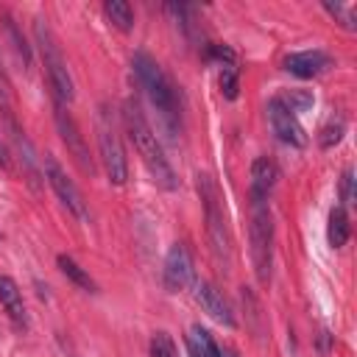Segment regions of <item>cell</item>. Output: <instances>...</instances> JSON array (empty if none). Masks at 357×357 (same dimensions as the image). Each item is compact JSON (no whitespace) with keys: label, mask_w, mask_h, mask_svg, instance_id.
Wrapping results in <instances>:
<instances>
[{"label":"cell","mask_w":357,"mask_h":357,"mask_svg":"<svg viewBox=\"0 0 357 357\" xmlns=\"http://www.w3.org/2000/svg\"><path fill=\"white\" fill-rule=\"evenodd\" d=\"M343 128H346V126H343V120L324 126V128H321V137H318V139H321V145H324V148L337 145V142H340V137H343Z\"/></svg>","instance_id":"cell-23"},{"label":"cell","mask_w":357,"mask_h":357,"mask_svg":"<svg viewBox=\"0 0 357 357\" xmlns=\"http://www.w3.org/2000/svg\"><path fill=\"white\" fill-rule=\"evenodd\" d=\"M6 31H8V36H11V42H14V50L22 56V61L28 64L31 61V50H28V45H25V39L17 33V25L11 22V20H6Z\"/></svg>","instance_id":"cell-24"},{"label":"cell","mask_w":357,"mask_h":357,"mask_svg":"<svg viewBox=\"0 0 357 357\" xmlns=\"http://www.w3.org/2000/svg\"><path fill=\"white\" fill-rule=\"evenodd\" d=\"M192 254L184 243H173L167 257H165V268H162V279H165V287L170 293H178L184 290L190 282H192Z\"/></svg>","instance_id":"cell-9"},{"label":"cell","mask_w":357,"mask_h":357,"mask_svg":"<svg viewBox=\"0 0 357 357\" xmlns=\"http://www.w3.org/2000/svg\"><path fill=\"white\" fill-rule=\"evenodd\" d=\"M326 240H329V245H332V248L346 245V240H349V215H346V209H343V206H335V209L329 212Z\"/></svg>","instance_id":"cell-16"},{"label":"cell","mask_w":357,"mask_h":357,"mask_svg":"<svg viewBox=\"0 0 357 357\" xmlns=\"http://www.w3.org/2000/svg\"><path fill=\"white\" fill-rule=\"evenodd\" d=\"M195 187H198V195H201V204H204L209 248H212L218 265L229 268V262H231V234H229V220H226L220 190H218V184H215V178L209 173H198L195 176Z\"/></svg>","instance_id":"cell-2"},{"label":"cell","mask_w":357,"mask_h":357,"mask_svg":"<svg viewBox=\"0 0 357 357\" xmlns=\"http://www.w3.org/2000/svg\"><path fill=\"white\" fill-rule=\"evenodd\" d=\"M187 346H190V357H220V346L215 343V337L204 326H192L190 329Z\"/></svg>","instance_id":"cell-15"},{"label":"cell","mask_w":357,"mask_h":357,"mask_svg":"<svg viewBox=\"0 0 357 357\" xmlns=\"http://www.w3.org/2000/svg\"><path fill=\"white\" fill-rule=\"evenodd\" d=\"M103 11H106V17L112 20L114 28H120V31H131L134 28V11H131V6L126 0H106Z\"/></svg>","instance_id":"cell-18"},{"label":"cell","mask_w":357,"mask_h":357,"mask_svg":"<svg viewBox=\"0 0 357 357\" xmlns=\"http://www.w3.org/2000/svg\"><path fill=\"white\" fill-rule=\"evenodd\" d=\"M220 89H223V95L229 100L237 98V67L234 64H223V70H220Z\"/></svg>","instance_id":"cell-21"},{"label":"cell","mask_w":357,"mask_h":357,"mask_svg":"<svg viewBox=\"0 0 357 357\" xmlns=\"http://www.w3.org/2000/svg\"><path fill=\"white\" fill-rule=\"evenodd\" d=\"M268 120H271L273 134H276L282 142L296 145V148H304V145H307V134H304L298 117H296L279 98H273V100L268 103Z\"/></svg>","instance_id":"cell-10"},{"label":"cell","mask_w":357,"mask_h":357,"mask_svg":"<svg viewBox=\"0 0 357 357\" xmlns=\"http://www.w3.org/2000/svg\"><path fill=\"white\" fill-rule=\"evenodd\" d=\"M56 262H59L61 273H64V276H67L73 284H78L81 290H89V293H95V290H98V284L92 282V276H89V273H86V271H84V268H81V265H78L73 257L59 254V259H56Z\"/></svg>","instance_id":"cell-17"},{"label":"cell","mask_w":357,"mask_h":357,"mask_svg":"<svg viewBox=\"0 0 357 357\" xmlns=\"http://www.w3.org/2000/svg\"><path fill=\"white\" fill-rule=\"evenodd\" d=\"M123 120H126L128 139L134 142V148H137L142 165L148 167V173L153 176V181L159 187H165V190H176L178 187V178H176V173H173V167H170V162H167V156L162 151V142H159V137L153 134V128L148 126L145 114L139 112V106L134 100L126 103Z\"/></svg>","instance_id":"cell-1"},{"label":"cell","mask_w":357,"mask_h":357,"mask_svg":"<svg viewBox=\"0 0 357 357\" xmlns=\"http://www.w3.org/2000/svg\"><path fill=\"white\" fill-rule=\"evenodd\" d=\"M0 304L8 312V318L17 326H25V304H22V290L17 287V282L11 276H0Z\"/></svg>","instance_id":"cell-14"},{"label":"cell","mask_w":357,"mask_h":357,"mask_svg":"<svg viewBox=\"0 0 357 357\" xmlns=\"http://www.w3.org/2000/svg\"><path fill=\"white\" fill-rule=\"evenodd\" d=\"M45 176H47V184L53 187V192L59 195V201H61L78 220H86V218H89V209H86V201H84L81 190L75 187V181L64 173V167H61L53 156H45Z\"/></svg>","instance_id":"cell-7"},{"label":"cell","mask_w":357,"mask_h":357,"mask_svg":"<svg viewBox=\"0 0 357 357\" xmlns=\"http://www.w3.org/2000/svg\"><path fill=\"white\" fill-rule=\"evenodd\" d=\"M56 128H59L61 142H64L67 151L73 153L75 165H78L81 170H86V173H95V165H92L89 148H86V142H84V134H81V128L75 126V120L67 114V109H64L61 103L56 106Z\"/></svg>","instance_id":"cell-8"},{"label":"cell","mask_w":357,"mask_h":357,"mask_svg":"<svg viewBox=\"0 0 357 357\" xmlns=\"http://www.w3.org/2000/svg\"><path fill=\"white\" fill-rule=\"evenodd\" d=\"M195 298H198L201 310H204L209 318H215V321L223 324V326H234V310H231L229 298H226L212 282H198V284H195Z\"/></svg>","instance_id":"cell-11"},{"label":"cell","mask_w":357,"mask_h":357,"mask_svg":"<svg viewBox=\"0 0 357 357\" xmlns=\"http://www.w3.org/2000/svg\"><path fill=\"white\" fill-rule=\"evenodd\" d=\"M340 195H343V204H354V173H351V167L343 173V181H340Z\"/></svg>","instance_id":"cell-25"},{"label":"cell","mask_w":357,"mask_h":357,"mask_svg":"<svg viewBox=\"0 0 357 357\" xmlns=\"http://www.w3.org/2000/svg\"><path fill=\"white\" fill-rule=\"evenodd\" d=\"M6 162H8V159H6V148L0 145V165H6Z\"/></svg>","instance_id":"cell-26"},{"label":"cell","mask_w":357,"mask_h":357,"mask_svg":"<svg viewBox=\"0 0 357 357\" xmlns=\"http://www.w3.org/2000/svg\"><path fill=\"white\" fill-rule=\"evenodd\" d=\"M33 36H36V45H39V53H42V61H45V73H47V81H50V89L56 95V100L64 106L75 98V84H73V75L67 70V61L61 56V47L53 36V31L47 28L45 20H36L33 25Z\"/></svg>","instance_id":"cell-4"},{"label":"cell","mask_w":357,"mask_h":357,"mask_svg":"<svg viewBox=\"0 0 357 357\" xmlns=\"http://www.w3.org/2000/svg\"><path fill=\"white\" fill-rule=\"evenodd\" d=\"M151 357H178L176 343L167 332H153L151 337Z\"/></svg>","instance_id":"cell-20"},{"label":"cell","mask_w":357,"mask_h":357,"mask_svg":"<svg viewBox=\"0 0 357 357\" xmlns=\"http://www.w3.org/2000/svg\"><path fill=\"white\" fill-rule=\"evenodd\" d=\"M332 67V59L324 50H304V53H290L284 59V70L298 75V78H315L324 70Z\"/></svg>","instance_id":"cell-12"},{"label":"cell","mask_w":357,"mask_h":357,"mask_svg":"<svg viewBox=\"0 0 357 357\" xmlns=\"http://www.w3.org/2000/svg\"><path fill=\"white\" fill-rule=\"evenodd\" d=\"M251 259L259 282H268L273 259V218L265 201H254L251 206Z\"/></svg>","instance_id":"cell-5"},{"label":"cell","mask_w":357,"mask_h":357,"mask_svg":"<svg viewBox=\"0 0 357 357\" xmlns=\"http://www.w3.org/2000/svg\"><path fill=\"white\" fill-rule=\"evenodd\" d=\"M98 148H100V162H103V170H106L109 181L112 184H126V178H128L126 151H123L120 137H117L106 112H100V117H98Z\"/></svg>","instance_id":"cell-6"},{"label":"cell","mask_w":357,"mask_h":357,"mask_svg":"<svg viewBox=\"0 0 357 357\" xmlns=\"http://www.w3.org/2000/svg\"><path fill=\"white\" fill-rule=\"evenodd\" d=\"M279 100H282L293 114H296V112H304V109L312 106V95H310L307 89H290V92L279 95Z\"/></svg>","instance_id":"cell-19"},{"label":"cell","mask_w":357,"mask_h":357,"mask_svg":"<svg viewBox=\"0 0 357 357\" xmlns=\"http://www.w3.org/2000/svg\"><path fill=\"white\" fill-rule=\"evenodd\" d=\"M131 70H134V75H137L142 92L148 95V100L156 106V112H162V117H176V114H178L176 86H173V81L165 75V70L159 67V61L139 50V53L131 56Z\"/></svg>","instance_id":"cell-3"},{"label":"cell","mask_w":357,"mask_h":357,"mask_svg":"<svg viewBox=\"0 0 357 357\" xmlns=\"http://www.w3.org/2000/svg\"><path fill=\"white\" fill-rule=\"evenodd\" d=\"M276 178H279V170L268 156L254 159V165H251V198L265 201L271 195V190L276 187Z\"/></svg>","instance_id":"cell-13"},{"label":"cell","mask_w":357,"mask_h":357,"mask_svg":"<svg viewBox=\"0 0 357 357\" xmlns=\"http://www.w3.org/2000/svg\"><path fill=\"white\" fill-rule=\"evenodd\" d=\"M324 8H326L332 17H337L343 28H349V31L354 28V8H351V6H343V3H324Z\"/></svg>","instance_id":"cell-22"}]
</instances>
